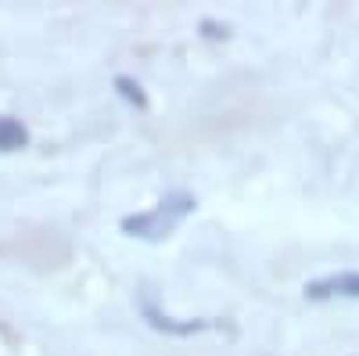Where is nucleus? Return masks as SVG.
Listing matches in <instances>:
<instances>
[{"label": "nucleus", "mask_w": 359, "mask_h": 356, "mask_svg": "<svg viewBox=\"0 0 359 356\" xmlns=\"http://www.w3.org/2000/svg\"><path fill=\"white\" fill-rule=\"evenodd\" d=\"M194 205H198L194 195L172 191V195H165V198L155 205V209L123 216V234L140 237V242H162V237H169L180 223H184V220L194 213Z\"/></svg>", "instance_id": "obj_1"}, {"label": "nucleus", "mask_w": 359, "mask_h": 356, "mask_svg": "<svg viewBox=\"0 0 359 356\" xmlns=\"http://www.w3.org/2000/svg\"><path fill=\"white\" fill-rule=\"evenodd\" d=\"M306 299L309 303H331V299H359V270H341V274H327L306 284Z\"/></svg>", "instance_id": "obj_2"}, {"label": "nucleus", "mask_w": 359, "mask_h": 356, "mask_svg": "<svg viewBox=\"0 0 359 356\" xmlns=\"http://www.w3.org/2000/svg\"><path fill=\"white\" fill-rule=\"evenodd\" d=\"M140 310H144V320L151 324L155 331H169V335H180V338H184V335H198V331H205V328H208L205 320H184V324H180V320L165 317V313H162V310H158L151 299H147V295L140 299Z\"/></svg>", "instance_id": "obj_3"}, {"label": "nucleus", "mask_w": 359, "mask_h": 356, "mask_svg": "<svg viewBox=\"0 0 359 356\" xmlns=\"http://www.w3.org/2000/svg\"><path fill=\"white\" fill-rule=\"evenodd\" d=\"M29 144V130L11 115H0V155H11V152H22Z\"/></svg>", "instance_id": "obj_4"}, {"label": "nucleus", "mask_w": 359, "mask_h": 356, "mask_svg": "<svg viewBox=\"0 0 359 356\" xmlns=\"http://www.w3.org/2000/svg\"><path fill=\"white\" fill-rule=\"evenodd\" d=\"M115 91H118V98H123L126 105H137V108L147 105V94L140 91V83L130 79V76H118V79H115Z\"/></svg>", "instance_id": "obj_5"}, {"label": "nucleus", "mask_w": 359, "mask_h": 356, "mask_svg": "<svg viewBox=\"0 0 359 356\" xmlns=\"http://www.w3.org/2000/svg\"><path fill=\"white\" fill-rule=\"evenodd\" d=\"M205 29H208V33H205V37H212V40H219V37H226V29H219V25H212V22H205Z\"/></svg>", "instance_id": "obj_6"}]
</instances>
